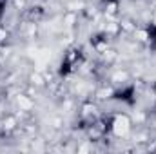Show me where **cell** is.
I'll list each match as a JSON object with an SVG mask.
<instances>
[{"label":"cell","mask_w":156,"mask_h":154,"mask_svg":"<svg viewBox=\"0 0 156 154\" xmlns=\"http://www.w3.org/2000/svg\"><path fill=\"white\" fill-rule=\"evenodd\" d=\"M134 96H136V89H134V85H127V87H123V89H118L116 93H113V100L123 102V103H129V105L134 103Z\"/></svg>","instance_id":"cell-1"},{"label":"cell","mask_w":156,"mask_h":154,"mask_svg":"<svg viewBox=\"0 0 156 154\" xmlns=\"http://www.w3.org/2000/svg\"><path fill=\"white\" fill-rule=\"evenodd\" d=\"M5 7H7V0H0V22L5 15Z\"/></svg>","instance_id":"cell-3"},{"label":"cell","mask_w":156,"mask_h":154,"mask_svg":"<svg viewBox=\"0 0 156 154\" xmlns=\"http://www.w3.org/2000/svg\"><path fill=\"white\" fill-rule=\"evenodd\" d=\"M149 44L156 47V26H151L149 27Z\"/></svg>","instance_id":"cell-2"}]
</instances>
